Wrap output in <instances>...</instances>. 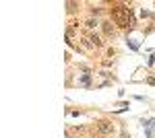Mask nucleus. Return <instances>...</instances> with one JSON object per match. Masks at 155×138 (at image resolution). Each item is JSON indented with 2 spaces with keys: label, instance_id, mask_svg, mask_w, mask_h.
<instances>
[{
  "label": "nucleus",
  "instance_id": "4",
  "mask_svg": "<svg viewBox=\"0 0 155 138\" xmlns=\"http://www.w3.org/2000/svg\"><path fill=\"white\" fill-rule=\"evenodd\" d=\"M89 41H91V46H101V39H99L97 35H91V37H89Z\"/></svg>",
  "mask_w": 155,
  "mask_h": 138
},
{
  "label": "nucleus",
  "instance_id": "1",
  "mask_svg": "<svg viewBox=\"0 0 155 138\" xmlns=\"http://www.w3.org/2000/svg\"><path fill=\"white\" fill-rule=\"evenodd\" d=\"M128 17H130V11L126 6H116L114 8V21L120 27H128Z\"/></svg>",
  "mask_w": 155,
  "mask_h": 138
},
{
  "label": "nucleus",
  "instance_id": "6",
  "mask_svg": "<svg viewBox=\"0 0 155 138\" xmlns=\"http://www.w3.org/2000/svg\"><path fill=\"white\" fill-rule=\"evenodd\" d=\"M85 25H87L89 29H93V27H95V25H97V21H93V19H89V21H87V23H85Z\"/></svg>",
  "mask_w": 155,
  "mask_h": 138
},
{
  "label": "nucleus",
  "instance_id": "2",
  "mask_svg": "<svg viewBox=\"0 0 155 138\" xmlns=\"http://www.w3.org/2000/svg\"><path fill=\"white\" fill-rule=\"evenodd\" d=\"M97 130H99V134H104V136H112L114 134V124L110 122V120H99L97 122Z\"/></svg>",
  "mask_w": 155,
  "mask_h": 138
},
{
  "label": "nucleus",
  "instance_id": "8",
  "mask_svg": "<svg viewBox=\"0 0 155 138\" xmlns=\"http://www.w3.org/2000/svg\"><path fill=\"white\" fill-rule=\"evenodd\" d=\"M147 82H149V85H155V79H147Z\"/></svg>",
  "mask_w": 155,
  "mask_h": 138
},
{
  "label": "nucleus",
  "instance_id": "3",
  "mask_svg": "<svg viewBox=\"0 0 155 138\" xmlns=\"http://www.w3.org/2000/svg\"><path fill=\"white\" fill-rule=\"evenodd\" d=\"M104 31H106V35H112L114 33V27H112V23L107 21V23H104Z\"/></svg>",
  "mask_w": 155,
  "mask_h": 138
},
{
  "label": "nucleus",
  "instance_id": "7",
  "mask_svg": "<svg viewBox=\"0 0 155 138\" xmlns=\"http://www.w3.org/2000/svg\"><path fill=\"white\" fill-rule=\"evenodd\" d=\"M66 6H68V11H71V12H74V11H77V4H74V2H68Z\"/></svg>",
  "mask_w": 155,
  "mask_h": 138
},
{
  "label": "nucleus",
  "instance_id": "5",
  "mask_svg": "<svg viewBox=\"0 0 155 138\" xmlns=\"http://www.w3.org/2000/svg\"><path fill=\"white\" fill-rule=\"evenodd\" d=\"M89 81H91V79H89V74H83V76H81V85H85V87L89 85Z\"/></svg>",
  "mask_w": 155,
  "mask_h": 138
}]
</instances>
